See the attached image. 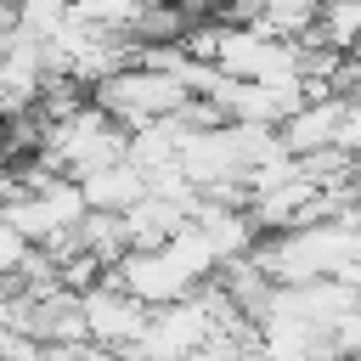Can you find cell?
Returning <instances> with one entry per match:
<instances>
[{
  "label": "cell",
  "mask_w": 361,
  "mask_h": 361,
  "mask_svg": "<svg viewBox=\"0 0 361 361\" xmlns=\"http://www.w3.org/2000/svg\"><path fill=\"white\" fill-rule=\"evenodd\" d=\"M79 316H85V338L102 350H130L147 327V305L135 293H124L113 276H96L79 293Z\"/></svg>",
  "instance_id": "obj_3"
},
{
  "label": "cell",
  "mask_w": 361,
  "mask_h": 361,
  "mask_svg": "<svg viewBox=\"0 0 361 361\" xmlns=\"http://www.w3.org/2000/svg\"><path fill=\"white\" fill-rule=\"evenodd\" d=\"M214 271H220V259H214V248L203 243L197 226H180L169 243H158V248H130L124 259L107 265V276H113L124 293H135L147 310L197 293Z\"/></svg>",
  "instance_id": "obj_1"
},
{
  "label": "cell",
  "mask_w": 361,
  "mask_h": 361,
  "mask_svg": "<svg viewBox=\"0 0 361 361\" xmlns=\"http://www.w3.org/2000/svg\"><path fill=\"white\" fill-rule=\"evenodd\" d=\"M310 34H316V45H327V51H355L361 45V0H322V11H316V23H310Z\"/></svg>",
  "instance_id": "obj_6"
},
{
  "label": "cell",
  "mask_w": 361,
  "mask_h": 361,
  "mask_svg": "<svg viewBox=\"0 0 361 361\" xmlns=\"http://www.w3.org/2000/svg\"><path fill=\"white\" fill-rule=\"evenodd\" d=\"M28 248H34V243H28V237H23V231L0 214V276H11V271L28 259Z\"/></svg>",
  "instance_id": "obj_8"
},
{
  "label": "cell",
  "mask_w": 361,
  "mask_h": 361,
  "mask_svg": "<svg viewBox=\"0 0 361 361\" xmlns=\"http://www.w3.org/2000/svg\"><path fill=\"white\" fill-rule=\"evenodd\" d=\"M243 361H265V355H254V350H248V355H243Z\"/></svg>",
  "instance_id": "obj_9"
},
{
  "label": "cell",
  "mask_w": 361,
  "mask_h": 361,
  "mask_svg": "<svg viewBox=\"0 0 361 361\" xmlns=\"http://www.w3.org/2000/svg\"><path fill=\"white\" fill-rule=\"evenodd\" d=\"M186 96H192V90L180 85V73L152 68V62H124V68H113L107 79H96V85H90V102H96L102 113H113L124 130L180 113V102H186Z\"/></svg>",
  "instance_id": "obj_2"
},
{
  "label": "cell",
  "mask_w": 361,
  "mask_h": 361,
  "mask_svg": "<svg viewBox=\"0 0 361 361\" xmlns=\"http://www.w3.org/2000/svg\"><path fill=\"white\" fill-rule=\"evenodd\" d=\"M338 113H344V96H310L305 107H293V113L276 124V135H282V147H288L293 158L322 152V147H333V135H338Z\"/></svg>",
  "instance_id": "obj_4"
},
{
  "label": "cell",
  "mask_w": 361,
  "mask_h": 361,
  "mask_svg": "<svg viewBox=\"0 0 361 361\" xmlns=\"http://www.w3.org/2000/svg\"><path fill=\"white\" fill-rule=\"evenodd\" d=\"M79 192H85V209H102V214H124L130 203L147 197V175L130 164V158H113L90 175H79Z\"/></svg>",
  "instance_id": "obj_5"
},
{
  "label": "cell",
  "mask_w": 361,
  "mask_h": 361,
  "mask_svg": "<svg viewBox=\"0 0 361 361\" xmlns=\"http://www.w3.org/2000/svg\"><path fill=\"white\" fill-rule=\"evenodd\" d=\"M11 11H17V34L23 39H34V45H45V39H56L68 23H73V0H11Z\"/></svg>",
  "instance_id": "obj_7"
}]
</instances>
